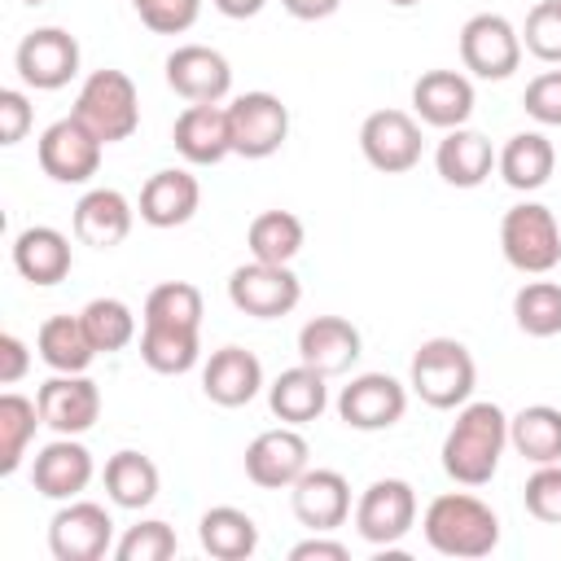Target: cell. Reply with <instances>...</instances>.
<instances>
[{
  "mask_svg": "<svg viewBox=\"0 0 561 561\" xmlns=\"http://www.w3.org/2000/svg\"><path fill=\"white\" fill-rule=\"evenodd\" d=\"M508 447V416L491 399H469L456 408V421L443 438V473L460 486H486Z\"/></svg>",
  "mask_w": 561,
  "mask_h": 561,
  "instance_id": "cell-1",
  "label": "cell"
},
{
  "mask_svg": "<svg viewBox=\"0 0 561 561\" xmlns=\"http://www.w3.org/2000/svg\"><path fill=\"white\" fill-rule=\"evenodd\" d=\"M425 543L443 557H460V561H478L491 557L500 543V517L486 500L469 495V491H443L425 504L421 517Z\"/></svg>",
  "mask_w": 561,
  "mask_h": 561,
  "instance_id": "cell-2",
  "label": "cell"
},
{
  "mask_svg": "<svg viewBox=\"0 0 561 561\" xmlns=\"http://www.w3.org/2000/svg\"><path fill=\"white\" fill-rule=\"evenodd\" d=\"M408 386H412V394L425 408L451 412V408L469 403V394L478 386V364H473L465 342H456V337H425L412 351Z\"/></svg>",
  "mask_w": 561,
  "mask_h": 561,
  "instance_id": "cell-3",
  "label": "cell"
},
{
  "mask_svg": "<svg viewBox=\"0 0 561 561\" xmlns=\"http://www.w3.org/2000/svg\"><path fill=\"white\" fill-rule=\"evenodd\" d=\"M83 127H92L105 145H118L127 140L136 127H140V92L131 83V75L105 66V70H92L79 92H75V110H70Z\"/></svg>",
  "mask_w": 561,
  "mask_h": 561,
  "instance_id": "cell-4",
  "label": "cell"
},
{
  "mask_svg": "<svg viewBox=\"0 0 561 561\" xmlns=\"http://www.w3.org/2000/svg\"><path fill=\"white\" fill-rule=\"evenodd\" d=\"M500 250L522 276H548L561 263V224L543 202H517L500 219Z\"/></svg>",
  "mask_w": 561,
  "mask_h": 561,
  "instance_id": "cell-5",
  "label": "cell"
},
{
  "mask_svg": "<svg viewBox=\"0 0 561 561\" xmlns=\"http://www.w3.org/2000/svg\"><path fill=\"white\" fill-rule=\"evenodd\" d=\"M228 302L254 320H280L302 302V280L289 272V263H263L250 259L232 267L228 276Z\"/></svg>",
  "mask_w": 561,
  "mask_h": 561,
  "instance_id": "cell-6",
  "label": "cell"
},
{
  "mask_svg": "<svg viewBox=\"0 0 561 561\" xmlns=\"http://www.w3.org/2000/svg\"><path fill=\"white\" fill-rule=\"evenodd\" d=\"M228 136L237 158H272L289 136V105L276 92H241L228 101Z\"/></svg>",
  "mask_w": 561,
  "mask_h": 561,
  "instance_id": "cell-7",
  "label": "cell"
},
{
  "mask_svg": "<svg viewBox=\"0 0 561 561\" xmlns=\"http://www.w3.org/2000/svg\"><path fill=\"white\" fill-rule=\"evenodd\" d=\"M101 149H105V140L92 127H83L75 114L48 123L35 145L44 175L57 184H88L101 171Z\"/></svg>",
  "mask_w": 561,
  "mask_h": 561,
  "instance_id": "cell-8",
  "label": "cell"
},
{
  "mask_svg": "<svg viewBox=\"0 0 561 561\" xmlns=\"http://www.w3.org/2000/svg\"><path fill=\"white\" fill-rule=\"evenodd\" d=\"M48 552L57 561H101L114 552V517L96 500H66L48 522Z\"/></svg>",
  "mask_w": 561,
  "mask_h": 561,
  "instance_id": "cell-9",
  "label": "cell"
},
{
  "mask_svg": "<svg viewBox=\"0 0 561 561\" xmlns=\"http://www.w3.org/2000/svg\"><path fill=\"white\" fill-rule=\"evenodd\" d=\"M416 526V491L403 478H377L355 500V530L377 548H394Z\"/></svg>",
  "mask_w": 561,
  "mask_h": 561,
  "instance_id": "cell-10",
  "label": "cell"
},
{
  "mask_svg": "<svg viewBox=\"0 0 561 561\" xmlns=\"http://www.w3.org/2000/svg\"><path fill=\"white\" fill-rule=\"evenodd\" d=\"M460 61L478 79H508L522 66V31L504 13H473L460 26Z\"/></svg>",
  "mask_w": 561,
  "mask_h": 561,
  "instance_id": "cell-11",
  "label": "cell"
},
{
  "mask_svg": "<svg viewBox=\"0 0 561 561\" xmlns=\"http://www.w3.org/2000/svg\"><path fill=\"white\" fill-rule=\"evenodd\" d=\"M18 79L35 92H57L79 75V39L61 26H35L13 53Z\"/></svg>",
  "mask_w": 561,
  "mask_h": 561,
  "instance_id": "cell-12",
  "label": "cell"
},
{
  "mask_svg": "<svg viewBox=\"0 0 561 561\" xmlns=\"http://www.w3.org/2000/svg\"><path fill=\"white\" fill-rule=\"evenodd\" d=\"M403 412H408V386L399 377H390V373H359L337 394L342 425L364 430V434H377V430L399 425Z\"/></svg>",
  "mask_w": 561,
  "mask_h": 561,
  "instance_id": "cell-13",
  "label": "cell"
},
{
  "mask_svg": "<svg viewBox=\"0 0 561 561\" xmlns=\"http://www.w3.org/2000/svg\"><path fill=\"white\" fill-rule=\"evenodd\" d=\"M162 70L167 88L188 105H224V96L232 92V66L210 44H180L175 53H167Z\"/></svg>",
  "mask_w": 561,
  "mask_h": 561,
  "instance_id": "cell-14",
  "label": "cell"
},
{
  "mask_svg": "<svg viewBox=\"0 0 561 561\" xmlns=\"http://www.w3.org/2000/svg\"><path fill=\"white\" fill-rule=\"evenodd\" d=\"M359 149L373 171L403 175L421 162V123L408 110H373L359 123Z\"/></svg>",
  "mask_w": 561,
  "mask_h": 561,
  "instance_id": "cell-15",
  "label": "cell"
},
{
  "mask_svg": "<svg viewBox=\"0 0 561 561\" xmlns=\"http://www.w3.org/2000/svg\"><path fill=\"white\" fill-rule=\"evenodd\" d=\"M311 469V447L298 434V425H276L263 430L250 447H245V478L263 491H280L294 486L302 473Z\"/></svg>",
  "mask_w": 561,
  "mask_h": 561,
  "instance_id": "cell-16",
  "label": "cell"
},
{
  "mask_svg": "<svg viewBox=\"0 0 561 561\" xmlns=\"http://www.w3.org/2000/svg\"><path fill=\"white\" fill-rule=\"evenodd\" d=\"M35 403H39V416L53 434H88L101 416V390L88 373H57L48 377L39 390H35Z\"/></svg>",
  "mask_w": 561,
  "mask_h": 561,
  "instance_id": "cell-17",
  "label": "cell"
},
{
  "mask_svg": "<svg viewBox=\"0 0 561 561\" xmlns=\"http://www.w3.org/2000/svg\"><path fill=\"white\" fill-rule=\"evenodd\" d=\"M92 473H96L92 451H88L79 438H70V434H57V438L44 443V447L35 451V460H31V486H35L44 500H57V504L79 500V495L88 491Z\"/></svg>",
  "mask_w": 561,
  "mask_h": 561,
  "instance_id": "cell-18",
  "label": "cell"
},
{
  "mask_svg": "<svg viewBox=\"0 0 561 561\" xmlns=\"http://www.w3.org/2000/svg\"><path fill=\"white\" fill-rule=\"evenodd\" d=\"M359 355H364V337L346 316H311L298 329V359L324 377L351 373V364Z\"/></svg>",
  "mask_w": 561,
  "mask_h": 561,
  "instance_id": "cell-19",
  "label": "cell"
},
{
  "mask_svg": "<svg viewBox=\"0 0 561 561\" xmlns=\"http://www.w3.org/2000/svg\"><path fill=\"white\" fill-rule=\"evenodd\" d=\"M289 508L307 530H337L351 517V482L337 469H307L289 486Z\"/></svg>",
  "mask_w": 561,
  "mask_h": 561,
  "instance_id": "cell-20",
  "label": "cell"
},
{
  "mask_svg": "<svg viewBox=\"0 0 561 561\" xmlns=\"http://www.w3.org/2000/svg\"><path fill=\"white\" fill-rule=\"evenodd\" d=\"M412 110H416L421 123H430L438 131L465 127L469 114H473V83H469V75H460V70H425L412 83Z\"/></svg>",
  "mask_w": 561,
  "mask_h": 561,
  "instance_id": "cell-21",
  "label": "cell"
},
{
  "mask_svg": "<svg viewBox=\"0 0 561 561\" xmlns=\"http://www.w3.org/2000/svg\"><path fill=\"white\" fill-rule=\"evenodd\" d=\"M171 145L188 167H215L232 153V136H228V105H184L175 127H171Z\"/></svg>",
  "mask_w": 561,
  "mask_h": 561,
  "instance_id": "cell-22",
  "label": "cell"
},
{
  "mask_svg": "<svg viewBox=\"0 0 561 561\" xmlns=\"http://www.w3.org/2000/svg\"><path fill=\"white\" fill-rule=\"evenodd\" d=\"M197 206H202L197 175L184 171V167H162V171H153L145 180L136 210H140V219L149 228H180V224H188L197 215Z\"/></svg>",
  "mask_w": 561,
  "mask_h": 561,
  "instance_id": "cell-23",
  "label": "cell"
},
{
  "mask_svg": "<svg viewBox=\"0 0 561 561\" xmlns=\"http://www.w3.org/2000/svg\"><path fill=\"white\" fill-rule=\"evenodd\" d=\"M263 390V364L245 346H219L210 351L202 368V394L219 408H245Z\"/></svg>",
  "mask_w": 561,
  "mask_h": 561,
  "instance_id": "cell-24",
  "label": "cell"
},
{
  "mask_svg": "<svg viewBox=\"0 0 561 561\" xmlns=\"http://www.w3.org/2000/svg\"><path fill=\"white\" fill-rule=\"evenodd\" d=\"M495 158H500L495 145L482 131H473V127L443 131V140L434 149V167H438L443 184H451V188H478V184H486L491 171H495Z\"/></svg>",
  "mask_w": 561,
  "mask_h": 561,
  "instance_id": "cell-25",
  "label": "cell"
},
{
  "mask_svg": "<svg viewBox=\"0 0 561 561\" xmlns=\"http://www.w3.org/2000/svg\"><path fill=\"white\" fill-rule=\"evenodd\" d=\"M13 267L22 280L31 285H57L70 276L75 254H70V237L57 232L53 224H31L13 237Z\"/></svg>",
  "mask_w": 561,
  "mask_h": 561,
  "instance_id": "cell-26",
  "label": "cell"
},
{
  "mask_svg": "<svg viewBox=\"0 0 561 561\" xmlns=\"http://www.w3.org/2000/svg\"><path fill=\"white\" fill-rule=\"evenodd\" d=\"M131 219H136V210L118 188H88L75 202V237L92 250L123 245L131 232Z\"/></svg>",
  "mask_w": 561,
  "mask_h": 561,
  "instance_id": "cell-27",
  "label": "cell"
},
{
  "mask_svg": "<svg viewBox=\"0 0 561 561\" xmlns=\"http://www.w3.org/2000/svg\"><path fill=\"white\" fill-rule=\"evenodd\" d=\"M329 377L316 373L311 364H294L285 368L272 386H267V408L280 425H307V421H320V412L329 408Z\"/></svg>",
  "mask_w": 561,
  "mask_h": 561,
  "instance_id": "cell-28",
  "label": "cell"
},
{
  "mask_svg": "<svg viewBox=\"0 0 561 561\" xmlns=\"http://www.w3.org/2000/svg\"><path fill=\"white\" fill-rule=\"evenodd\" d=\"M552 167H557V149L543 131H517L504 140L500 158H495V171L508 188L517 193H535L552 180Z\"/></svg>",
  "mask_w": 561,
  "mask_h": 561,
  "instance_id": "cell-29",
  "label": "cell"
},
{
  "mask_svg": "<svg viewBox=\"0 0 561 561\" xmlns=\"http://www.w3.org/2000/svg\"><path fill=\"white\" fill-rule=\"evenodd\" d=\"M105 495H110V504H118V508H131V513H140V508H149L153 500H158V465L145 456V451H131V447H123V451H114L110 460H105Z\"/></svg>",
  "mask_w": 561,
  "mask_h": 561,
  "instance_id": "cell-30",
  "label": "cell"
},
{
  "mask_svg": "<svg viewBox=\"0 0 561 561\" xmlns=\"http://www.w3.org/2000/svg\"><path fill=\"white\" fill-rule=\"evenodd\" d=\"M35 351L53 373H88V364L101 355L79 316H48L35 333Z\"/></svg>",
  "mask_w": 561,
  "mask_h": 561,
  "instance_id": "cell-31",
  "label": "cell"
},
{
  "mask_svg": "<svg viewBox=\"0 0 561 561\" xmlns=\"http://www.w3.org/2000/svg\"><path fill=\"white\" fill-rule=\"evenodd\" d=\"M197 539H202V548H206L215 561H245V557H254V548H259V526H254L250 513H241V508H232V504H215V508L202 513Z\"/></svg>",
  "mask_w": 561,
  "mask_h": 561,
  "instance_id": "cell-32",
  "label": "cell"
},
{
  "mask_svg": "<svg viewBox=\"0 0 561 561\" xmlns=\"http://www.w3.org/2000/svg\"><path fill=\"white\" fill-rule=\"evenodd\" d=\"M508 447L530 465H557L561 460V408L530 403L517 416H508Z\"/></svg>",
  "mask_w": 561,
  "mask_h": 561,
  "instance_id": "cell-33",
  "label": "cell"
},
{
  "mask_svg": "<svg viewBox=\"0 0 561 561\" xmlns=\"http://www.w3.org/2000/svg\"><path fill=\"white\" fill-rule=\"evenodd\" d=\"M140 359L153 373H162V377H180V373L197 368L202 337H197V329H180V324H145V333H140Z\"/></svg>",
  "mask_w": 561,
  "mask_h": 561,
  "instance_id": "cell-34",
  "label": "cell"
},
{
  "mask_svg": "<svg viewBox=\"0 0 561 561\" xmlns=\"http://www.w3.org/2000/svg\"><path fill=\"white\" fill-rule=\"evenodd\" d=\"M302 241H307V228L294 210H263L250 219V232H245L250 259H263V263H294Z\"/></svg>",
  "mask_w": 561,
  "mask_h": 561,
  "instance_id": "cell-35",
  "label": "cell"
},
{
  "mask_svg": "<svg viewBox=\"0 0 561 561\" xmlns=\"http://www.w3.org/2000/svg\"><path fill=\"white\" fill-rule=\"evenodd\" d=\"M35 425H44L39 403L18 394V390H4L0 394V473L4 478L22 469V456L35 438Z\"/></svg>",
  "mask_w": 561,
  "mask_h": 561,
  "instance_id": "cell-36",
  "label": "cell"
},
{
  "mask_svg": "<svg viewBox=\"0 0 561 561\" xmlns=\"http://www.w3.org/2000/svg\"><path fill=\"white\" fill-rule=\"evenodd\" d=\"M513 320L526 337H557L561 333V285L557 280H526L513 294Z\"/></svg>",
  "mask_w": 561,
  "mask_h": 561,
  "instance_id": "cell-37",
  "label": "cell"
},
{
  "mask_svg": "<svg viewBox=\"0 0 561 561\" xmlns=\"http://www.w3.org/2000/svg\"><path fill=\"white\" fill-rule=\"evenodd\" d=\"M79 320H83V329L101 355H114V351L131 346V337H136V316L123 298H92L79 311Z\"/></svg>",
  "mask_w": 561,
  "mask_h": 561,
  "instance_id": "cell-38",
  "label": "cell"
},
{
  "mask_svg": "<svg viewBox=\"0 0 561 561\" xmlns=\"http://www.w3.org/2000/svg\"><path fill=\"white\" fill-rule=\"evenodd\" d=\"M202 289L188 280H162L145 298V324H180V329H202Z\"/></svg>",
  "mask_w": 561,
  "mask_h": 561,
  "instance_id": "cell-39",
  "label": "cell"
},
{
  "mask_svg": "<svg viewBox=\"0 0 561 561\" xmlns=\"http://www.w3.org/2000/svg\"><path fill=\"white\" fill-rule=\"evenodd\" d=\"M175 552H180V539H175V530H171L167 522H158V517H145V522L127 526L123 539L114 543V557H118V561H171Z\"/></svg>",
  "mask_w": 561,
  "mask_h": 561,
  "instance_id": "cell-40",
  "label": "cell"
},
{
  "mask_svg": "<svg viewBox=\"0 0 561 561\" xmlns=\"http://www.w3.org/2000/svg\"><path fill=\"white\" fill-rule=\"evenodd\" d=\"M522 48L548 66H561V0L530 4L526 26H522Z\"/></svg>",
  "mask_w": 561,
  "mask_h": 561,
  "instance_id": "cell-41",
  "label": "cell"
},
{
  "mask_svg": "<svg viewBox=\"0 0 561 561\" xmlns=\"http://www.w3.org/2000/svg\"><path fill=\"white\" fill-rule=\"evenodd\" d=\"M526 513L535 522H548V526H561V460L557 465H535V473L526 478Z\"/></svg>",
  "mask_w": 561,
  "mask_h": 561,
  "instance_id": "cell-42",
  "label": "cell"
},
{
  "mask_svg": "<svg viewBox=\"0 0 561 561\" xmlns=\"http://www.w3.org/2000/svg\"><path fill=\"white\" fill-rule=\"evenodd\" d=\"M136 13L153 35H184L197 22L202 0H140Z\"/></svg>",
  "mask_w": 561,
  "mask_h": 561,
  "instance_id": "cell-43",
  "label": "cell"
},
{
  "mask_svg": "<svg viewBox=\"0 0 561 561\" xmlns=\"http://www.w3.org/2000/svg\"><path fill=\"white\" fill-rule=\"evenodd\" d=\"M522 110L539 123V127H561V70H543L526 83L522 92Z\"/></svg>",
  "mask_w": 561,
  "mask_h": 561,
  "instance_id": "cell-44",
  "label": "cell"
},
{
  "mask_svg": "<svg viewBox=\"0 0 561 561\" xmlns=\"http://www.w3.org/2000/svg\"><path fill=\"white\" fill-rule=\"evenodd\" d=\"M31 131V101L18 88L0 92V145H18Z\"/></svg>",
  "mask_w": 561,
  "mask_h": 561,
  "instance_id": "cell-45",
  "label": "cell"
},
{
  "mask_svg": "<svg viewBox=\"0 0 561 561\" xmlns=\"http://www.w3.org/2000/svg\"><path fill=\"white\" fill-rule=\"evenodd\" d=\"M26 368H31V351H26V342H22L18 333H0V381L13 386V381L26 377Z\"/></svg>",
  "mask_w": 561,
  "mask_h": 561,
  "instance_id": "cell-46",
  "label": "cell"
},
{
  "mask_svg": "<svg viewBox=\"0 0 561 561\" xmlns=\"http://www.w3.org/2000/svg\"><path fill=\"white\" fill-rule=\"evenodd\" d=\"M346 557H351V548L342 539H324L320 530H311V539L289 548V561H346Z\"/></svg>",
  "mask_w": 561,
  "mask_h": 561,
  "instance_id": "cell-47",
  "label": "cell"
},
{
  "mask_svg": "<svg viewBox=\"0 0 561 561\" xmlns=\"http://www.w3.org/2000/svg\"><path fill=\"white\" fill-rule=\"evenodd\" d=\"M280 4L298 22H320V18H333L342 9V0H280Z\"/></svg>",
  "mask_w": 561,
  "mask_h": 561,
  "instance_id": "cell-48",
  "label": "cell"
},
{
  "mask_svg": "<svg viewBox=\"0 0 561 561\" xmlns=\"http://www.w3.org/2000/svg\"><path fill=\"white\" fill-rule=\"evenodd\" d=\"M210 4H215L224 18H232V22H245V18H254V13H259L267 0H210Z\"/></svg>",
  "mask_w": 561,
  "mask_h": 561,
  "instance_id": "cell-49",
  "label": "cell"
},
{
  "mask_svg": "<svg viewBox=\"0 0 561 561\" xmlns=\"http://www.w3.org/2000/svg\"><path fill=\"white\" fill-rule=\"evenodd\" d=\"M386 4H394V9H412V4H421V0H386Z\"/></svg>",
  "mask_w": 561,
  "mask_h": 561,
  "instance_id": "cell-50",
  "label": "cell"
},
{
  "mask_svg": "<svg viewBox=\"0 0 561 561\" xmlns=\"http://www.w3.org/2000/svg\"><path fill=\"white\" fill-rule=\"evenodd\" d=\"M22 4H44V0H22Z\"/></svg>",
  "mask_w": 561,
  "mask_h": 561,
  "instance_id": "cell-51",
  "label": "cell"
},
{
  "mask_svg": "<svg viewBox=\"0 0 561 561\" xmlns=\"http://www.w3.org/2000/svg\"><path fill=\"white\" fill-rule=\"evenodd\" d=\"M127 4H131V9H136V4H140V0H127Z\"/></svg>",
  "mask_w": 561,
  "mask_h": 561,
  "instance_id": "cell-52",
  "label": "cell"
}]
</instances>
